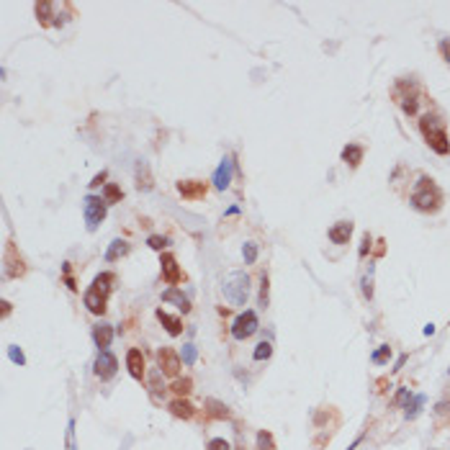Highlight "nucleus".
Segmentation results:
<instances>
[{
	"mask_svg": "<svg viewBox=\"0 0 450 450\" xmlns=\"http://www.w3.org/2000/svg\"><path fill=\"white\" fill-rule=\"evenodd\" d=\"M221 294L232 306H244L247 296H250V276L242 273V270L229 273L221 281Z\"/></svg>",
	"mask_w": 450,
	"mask_h": 450,
	"instance_id": "nucleus-1",
	"label": "nucleus"
},
{
	"mask_svg": "<svg viewBox=\"0 0 450 450\" xmlns=\"http://www.w3.org/2000/svg\"><path fill=\"white\" fill-rule=\"evenodd\" d=\"M412 204L419 211H437L440 204H442V193L430 177H422L414 188V193H412Z\"/></svg>",
	"mask_w": 450,
	"mask_h": 450,
	"instance_id": "nucleus-2",
	"label": "nucleus"
},
{
	"mask_svg": "<svg viewBox=\"0 0 450 450\" xmlns=\"http://www.w3.org/2000/svg\"><path fill=\"white\" fill-rule=\"evenodd\" d=\"M422 134H424V139L427 144H430L437 154H447L450 152V142H447V134H445V126L437 116H422Z\"/></svg>",
	"mask_w": 450,
	"mask_h": 450,
	"instance_id": "nucleus-3",
	"label": "nucleus"
},
{
	"mask_svg": "<svg viewBox=\"0 0 450 450\" xmlns=\"http://www.w3.org/2000/svg\"><path fill=\"white\" fill-rule=\"evenodd\" d=\"M257 314L252 311V309H247V311H242L239 317L234 319V324H232V337L234 340H247V337H252L255 332H257Z\"/></svg>",
	"mask_w": 450,
	"mask_h": 450,
	"instance_id": "nucleus-4",
	"label": "nucleus"
},
{
	"mask_svg": "<svg viewBox=\"0 0 450 450\" xmlns=\"http://www.w3.org/2000/svg\"><path fill=\"white\" fill-rule=\"evenodd\" d=\"M82 209H85V221H87V229L90 232H96L98 229V224L106 219V201L103 198H96V196H87L85 201H82Z\"/></svg>",
	"mask_w": 450,
	"mask_h": 450,
	"instance_id": "nucleus-5",
	"label": "nucleus"
},
{
	"mask_svg": "<svg viewBox=\"0 0 450 450\" xmlns=\"http://www.w3.org/2000/svg\"><path fill=\"white\" fill-rule=\"evenodd\" d=\"M157 363H160V371L165 376H177L180 366H183V357H180L172 347H162L160 352H157Z\"/></svg>",
	"mask_w": 450,
	"mask_h": 450,
	"instance_id": "nucleus-6",
	"label": "nucleus"
},
{
	"mask_svg": "<svg viewBox=\"0 0 450 450\" xmlns=\"http://www.w3.org/2000/svg\"><path fill=\"white\" fill-rule=\"evenodd\" d=\"M116 371H119L116 355L111 352V350H101V355H98V360H96V376L103 378V381H108V378L116 376Z\"/></svg>",
	"mask_w": 450,
	"mask_h": 450,
	"instance_id": "nucleus-7",
	"label": "nucleus"
},
{
	"mask_svg": "<svg viewBox=\"0 0 450 450\" xmlns=\"http://www.w3.org/2000/svg\"><path fill=\"white\" fill-rule=\"evenodd\" d=\"M160 265H162V281H165V283L175 286V283H180V281H183V270L177 267V260H175L170 252H167V255H162Z\"/></svg>",
	"mask_w": 450,
	"mask_h": 450,
	"instance_id": "nucleus-8",
	"label": "nucleus"
},
{
	"mask_svg": "<svg viewBox=\"0 0 450 450\" xmlns=\"http://www.w3.org/2000/svg\"><path fill=\"white\" fill-rule=\"evenodd\" d=\"M232 167H234L232 157H224L221 165L216 167V172H214V186H216L219 191L229 188V183H232Z\"/></svg>",
	"mask_w": 450,
	"mask_h": 450,
	"instance_id": "nucleus-9",
	"label": "nucleus"
},
{
	"mask_svg": "<svg viewBox=\"0 0 450 450\" xmlns=\"http://www.w3.org/2000/svg\"><path fill=\"white\" fill-rule=\"evenodd\" d=\"M106 299H108V294H103V291H98V288H90L87 294H85V306H87V311H93V314H103L106 311Z\"/></svg>",
	"mask_w": 450,
	"mask_h": 450,
	"instance_id": "nucleus-10",
	"label": "nucleus"
},
{
	"mask_svg": "<svg viewBox=\"0 0 450 450\" xmlns=\"http://www.w3.org/2000/svg\"><path fill=\"white\" fill-rule=\"evenodd\" d=\"M126 368H129V373L137 378V381L144 376V355H142V350L131 347V350L126 352Z\"/></svg>",
	"mask_w": 450,
	"mask_h": 450,
	"instance_id": "nucleus-11",
	"label": "nucleus"
},
{
	"mask_svg": "<svg viewBox=\"0 0 450 450\" xmlns=\"http://www.w3.org/2000/svg\"><path fill=\"white\" fill-rule=\"evenodd\" d=\"M177 191L183 198H204L206 196V186L201 183V180H180Z\"/></svg>",
	"mask_w": 450,
	"mask_h": 450,
	"instance_id": "nucleus-12",
	"label": "nucleus"
},
{
	"mask_svg": "<svg viewBox=\"0 0 450 450\" xmlns=\"http://www.w3.org/2000/svg\"><path fill=\"white\" fill-rule=\"evenodd\" d=\"M350 237H352V221H337L329 229V239L334 244H347Z\"/></svg>",
	"mask_w": 450,
	"mask_h": 450,
	"instance_id": "nucleus-13",
	"label": "nucleus"
},
{
	"mask_svg": "<svg viewBox=\"0 0 450 450\" xmlns=\"http://www.w3.org/2000/svg\"><path fill=\"white\" fill-rule=\"evenodd\" d=\"M157 319L162 322V327L167 329V334H170V337H177V334H183V322H180L177 317H170L167 311L157 309Z\"/></svg>",
	"mask_w": 450,
	"mask_h": 450,
	"instance_id": "nucleus-14",
	"label": "nucleus"
},
{
	"mask_svg": "<svg viewBox=\"0 0 450 450\" xmlns=\"http://www.w3.org/2000/svg\"><path fill=\"white\" fill-rule=\"evenodd\" d=\"M93 340H96V345L101 350H108L111 340H114V327H111V324H98L93 329Z\"/></svg>",
	"mask_w": 450,
	"mask_h": 450,
	"instance_id": "nucleus-15",
	"label": "nucleus"
},
{
	"mask_svg": "<svg viewBox=\"0 0 450 450\" xmlns=\"http://www.w3.org/2000/svg\"><path fill=\"white\" fill-rule=\"evenodd\" d=\"M162 301H172V304H177L180 311H191V301H188V296L183 294V291H177V288H167L165 294H162Z\"/></svg>",
	"mask_w": 450,
	"mask_h": 450,
	"instance_id": "nucleus-16",
	"label": "nucleus"
},
{
	"mask_svg": "<svg viewBox=\"0 0 450 450\" xmlns=\"http://www.w3.org/2000/svg\"><path fill=\"white\" fill-rule=\"evenodd\" d=\"M175 417H183V419H191L193 414H196V409H193V404L191 401H186V399H175V401H170V407H167Z\"/></svg>",
	"mask_w": 450,
	"mask_h": 450,
	"instance_id": "nucleus-17",
	"label": "nucleus"
},
{
	"mask_svg": "<svg viewBox=\"0 0 450 450\" xmlns=\"http://www.w3.org/2000/svg\"><path fill=\"white\" fill-rule=\"evenodd\" d=\"M342 160L350 165V167H357L360 162H363V147L360 144H347L342 149Z\"/></svg>",
	"mask_w": 450,
	"mask_h": 450,
	"instance_id": "nucleus-18",
	"label": "nucleus"
},
{
	"mask_svg": "<svg viewBox=\"0 0 450 450\" xmlns=\"http://www.w3.org/2000/svg\"><path fill=\"white\" fill-rule=\"evenodd\" d=\"M54 8H57V6H54V3H49V0H41V3H36V6H34L36 18L41 21L44 26H49V24H52L49 18H54V16H52V13H54Z\"/></svg>",
	"mask_w": 450,
	"mask_h": 450,
	"instance_id": "nucleus-19",
	"label": "nucleus"
},
{
	"mask_svg": "<svg viewBox=\"0 0 450 450\" xmlns=\"http://www.w3.org/2000/svg\"><path fill=\"white\" fill-rule=\"evenodd\" d=\"M129 252V244L124 242V239H114L111 242V247H108V252H106V260L108 262H116L119 257H124Z\"/></svg>",
	"mask_w": 450,
	"mask_h": 450,
	"instance_id": "nucleus-20",
	"label": "nucleus"
},
{
	"mask_svg": "<svg viewBox=\"0 0 450 450\" xmlns=\"http://www.w3.org/2000/svg\"><path fill=\"white\" fill-rule=\"evenodd\" d=\"M204 407H206L209 414L216 417V419H227V417H229V407H227V404H221V401H216V399H206Z\"/></svg>",
	"mask_w": 450,
	"mask_h": 450,
	"instance_id": "nucleus-21",
	"label": "nucleus"
},
{
	"mask_svg": "<svg viewBox=\"0 0 450 450\" xmlns=\"http://www.w3.org/2000/svg\"><path fill=\"white\" fill-rule=\"evenodd\" d=\"M121 198H124V193H121V188H119V186L106 183V188H103V201H106V204H119Z\"/></svg>",
	"mask_w": 450,
	"mask_h": 450,
	"instance_id": "nucleus-22",
	"label": "nucleus"
},
{
	"mask_svg": "<svg viewBox=\"0 0 450 450\" xmlns=\"http://www.w3.org/2000/svg\"><path fill=\"white\" fill-rule=\"evenodd\" d=\"M137 180H139V188H144V191H149L152 188V177H149V167H147V162H139L137 165Z\"/></svg>",
	"mask_w": 450,
	"mask_h": 450,
	"instance_id": "nucleus-23",
	"label": "nucleus"
},
{
	"mask_svg": "<svg viewBox=\"0 0 450 450\" xmlns=\"http://www.w3.org/2000/svg\"><path fill=\"white\" fill-rule=\"evenodd\" d=\"M424 401H427V396H424V394H417V396L412 399V404H407V419H414V417L422 412Z\"/></svg>",
	"mask_w": 450,
	"mask_h": 450,
	"instance_id": "nucleus-24",
	"label": "nucleus"
},
{
	"mask_svg": "<svg viewBox=\"0 0 450 450\" xmlns=\"http://www.w3.org/2000/svg\"><path fill=\"white\" fill-rule=\"evenodd\" d=\"M270 355H273V345H270L267 340H262V342H257V347H255V352H252V357H255V360H267Z\"/></svg>",
	"mask_w": 450,
	"mask_h": 450,
	"instance_id": "nucleus-25",
	"label": "nucleus"
},
{
	"mask_svg": "<svg viewBox=\"0 0 450 450\" xmlns=\"http://www.w3.org/2000/svg\"><path fill=\"white\" fill-rule=\"evenodd\" d=\"M191 386H193L191 378H180V381H175V384H172V391H175L177 396H188V394L193 391Z\"/></svg>",
	"mask_w": 450,
	"mask_h": 450,
	"instance_id": "nucleus-26",
	"label": "nucleus"
},
{
	"mask_svg": "<svg viewBox=\"0 0 450 450\" xmlns=\"http://www.w3.org/2000/svg\"><path fill=\"white\" fill-rule=\"evenodd\" d=\"M242 257H244L247 265H252V262L257 260V244H255V242H247V244L242 247Z\"/></svg>",
	"mask_w": 450,
	"mask_h": 450,
	"instance_id": "nucleus-27",
	"label": "nucleus"
},
{
	"mask_svg": "<svg viewBox=\"0 0 450 450\" xmlns=\"http://www.w3.org/2000/svg\"><path fill=\"white\" fill-rule=\"evenodd\" d=\"M111 281H114V276H111V273H101V276L93 281V288H98V291H103V294H108V291H111L108 283H111Z\"/></svg>",
	"mask_w": 450,
	"mask_h": 450,
	"instance_id": "nucleus-28",
	"label": "nucleus"
},
{
	"mask_svg": "<svg viewBox=\"0 0 450 450\" xmlns=\"http://www.w3.org/2000/svg\"><path fill=\"white\" fill-rule=\"evenodd\" d=\"M257 447H260V450H273V435H270L267 430H260V432H257Z\"/></svg>",
	"mask_w": 450,
	"mask_h": 450,
	"instance_id": "nucleus-29",
	"label": "nucleus"
},
{
	"mask_svg": "<svg viewBox=\"0 0 450 450\" xmlns=\"http://www.w3.org/2000/svg\"><path fill=\"white\" fill-rule=\"evenodd\" d=\"M196 357H198V350H196V345H183V363L186 366H193L196 363Z\"/></svg>",
	"mask_w": 450,
	"mask_h": 450,
	"instance_id": "nucleus-30",
	"label": "nucleus"
},
{
	"mask_svg": "<svg viewBox=\"0 0 450 450\" xmlns=\"http://www.w3.org/2000/svg\"><path fill=\"white\" fill-rule=\"evenodd\" d=\"M267 291H270V281H267V273H262V278H260V306L262 309L267 306Z\"/></svg>",
	"mask_w": 450,
	"mask_h": 450,
	"instance_id": "nucleus-31",
	"label": "nucleus"
},
{
	"mask_svg": "<svg viewBox=\"0 0 450 450\" xmlns=\"http://www.w3.org/2000/svg\"><path fill=\"white\" fill-rule=\"evenodd\" d=\"M389 357H391V347H389V345H384V347H378V350L373 352V363H378V366H381V363H386Z\"/></svg>",
	"mask_w": 450,
	"mask_h": 450,
	"instance_id": "nucleus-32",
	"label": "nucleus"
},
{
	"mask_svg": "<svg viewBox=\"0 0 450 450\" xmlns=\"http://www.w3.org/2000/svg\"><path fill=\"white\" fill-rule=\"evenodd\" d=\"M147 244L152 247V250H165L170 242H167V237H157V234H152V237L147 239Z\"/></svg>",
	"mask_w": 450,
	"mask_h": 450,
	"instance_id": "nucleus-33",
	"label": "nucleus"
},
{
	"mask_svg": "<svg viewBox=\"0 0 450 450\" xmlns=\"http://www.w3.org/2000/svg\"><path fill=\"white\" fill-rule=\"evenodd\" d=\"M206 450H232V445L224 440V437H214V440L206 445Z\"/></svg>",
	"mask_w": 450,
	"mask_h": 450,
	"instance_id": "nucleus-34",
	"label": "nucleus"
},
{
	"mask_svg": "<svg viewBox=\"0 0 450 450\" xmlns=\"http://www.w3.org/2000/svg\"><path fill=\"white\" fill-rule=\"evenodd\" d=\"M8 355H11V360H13L16 366H26V357H24V352H21V347L13 345V347L8 350Z\"/></svg>",
	"mask_w": 450,
	"mask_h": 450,
	"instance_id": "nucleus-35",
	"label": "nucleus"
},
{
	"mask_svg": "<svg viewBox=\"0 0 450 450\" xmlns=\"http://www.w3.org/2000/svg\"><path fill=\"white\" fill-rule=\"evenodd\" d=\"M401 108L407 111V114L414 116V114H417V98H414V96H407V98H404V103H401Z\"/></svg>",
	"mask_w": 450,
	"mask_h": 450,
	"instance_id": "nucleus-36",
	"label": "nucleus"
},
{
	"mask_svg": "<svg viewBox=\"0 0 450 450\" xmlns=\"http://www.w3.org/2000/svg\"><path fill=\"white\" fill-rule=\"evenodd\" d=\"M409 399H412V394H409V389H401V391L396 394V399H394V404H396V407H401V404H409Z\"/></svg>",
	"mask_w": 450,
	"mask_h": 450,
	"instance_id": "nucleus-37",
	"label": "nucleus"
},
{
	"mask_svg": "<svg viewBox=\"0 0 450 450\" xmlns=\"http://www.w3.org/2000/svg\"><path fill=\"white\" fill-rule=\"evenodd\" d=\"M440 54H442V59L450 64V39H442V41H440Z\"/></svg>",
	"mask_w": 450,
	"mask_h": 450,
	"instance_id": "nucleus-38",
	"label": "nucleus"
},
{
	"mask_svg": "<svg viewBox=\"0 0 450 450\" xmlns=\"http://www.w3.org/2000/svg\"><path fill=\"white\" fill-rule=\"evenodd\" d=\"M435 414H437V417H447V414H450V404H447V401H440L437 407H435Z\"/></svg>",
	"mask_w": 450,
	"mask_h": 450,
	"instance_id": "nucleus-39",
	"label": "nucleus"
},
{
	"mask_svg": "<svg viewBox=\"0 0 450 450\" xmlns=\"http://www.w3.org/2000/svg\"><path fill=\"white\" fill-rule=\"evenodd\" d=\"M373 281H371V276L368 278H363V296L366 299H373V286H371Z\"/></svg>",
	"mask_w": 450,
	"mask_h": 450,
	"instance_id": "nucleus-40",
	"label": "nucleus"
},
{
	"mask_svg": "<svg viewBox=\"0 0 450 450\" xmlns=\"http://www.w3.org/2000/svg\"><path fill=\"white\" fill-rule=\"evenodd\" d=\"M371 250V234L363 237V247H360V257H366V252Z\"/></svg>",
	"mask_w": 450,
	"mask_h": 450,
	"instance_id": "nucleus-41",
	"label": "nucleus"
},
{
	"mask_svg": "<svg viewBox=\"0 0 450 450\" xmlns=\"http://www.w3.org/2000/svg\"><path fill=\"white\" fill-rule=\"evenodd\" d=\"M103 180H106V170H103L101 175H96V177H93V183H90V186L96 188V186H101V183H103Z\"/></svg>",
	"mask_w": 450,
	"mask_h": 450,
	"instance_id": "nucleus-42",
	"label": "nucleus"
},
{
	"mask_svg": "<svg viewBox=\"0 0 450 450\" xmlns=\"http://www.w3.org/2000/svg\"><path fill=\"white\" fill-rule=\"evenodd\" d=\"M404 363H407V355H401V357L396 360V368H394V371H401V366H404Z\"/></svg>",
	"mask_w": 450,
	"mask_h": 450,
	"instance_id": "nucleus-43",
	"label": "nucleus"
},
{
	"mask_svg": "<svg viewBox=\"0 0 450 450\" xmlns=\"http://www.w3.org/2000/svg\"><path fill=\"white\" fill-rule=\"evenodd\" d=\"M8 314H11V304H8V301H3V317H8Z\"/></svg>",
	"mask_w": 450,
	"mask_h": 450,
	"instance_id": "nucleus-44",
	"label": "nucleus"
}]
</instances>
